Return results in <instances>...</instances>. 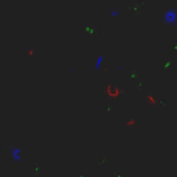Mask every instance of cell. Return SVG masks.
Here are the masks:
<instances>
[{
  "instance_id": "obj_1",
  "label": "cell",
  "mask_w": 177,
  "mask_h": 177,
  "mask_svg": "<svg viewBox=\"0 0 177 177\" xmlns=\"http://www.w3.org/2000/svg\"><path fill=\"white\" fill-rule=\"evenodd\" d=\"M100 163H101V165H105V163H108V159H107V158H104V159H102V161H101Z\"/></svg>"
}]
</instances>
